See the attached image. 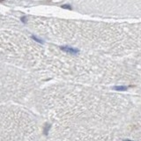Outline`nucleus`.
I'll list each match as a JSON object with an SVG mask.
<instances>
[{
  "label": "nucleus",
  "mask_w": 141,
  "mask_h": 141,
  "mask_svg": "<svg viewBox=\"0 0 141 141\" xmlns=\"http://www.w3.org/2000/svg\"><path fill=\"white\" fill-rule=\"evenodd\" d=\"M126 141H131V140H126Z\"/></svg>",
  "instance_id": "obj_1"
}]
</instances>
